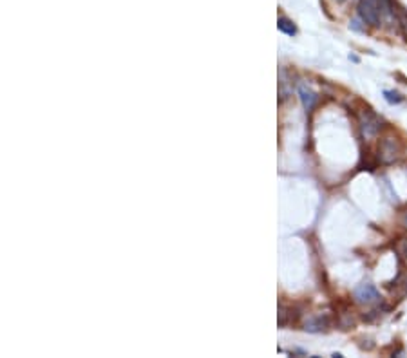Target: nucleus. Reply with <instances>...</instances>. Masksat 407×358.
I'll list each match as a JSON object with an SVG mask.
<instances>
[{
    "instance_id": "obj_8",
    "label": "nucleus",
    "mask_w": 407,
    "mask_h": 358,
    "mask_svg": "<svg viewBox=\"0 0 407 358\" xmlns=\"http://www.w3.org/2000/svg\"><path fill=\"white\" fill-rule=\"evenodd\" d=\"M400 26H402V29H404V33L407 34V15L406 13L400 15Z\"/></svg>"
},
{
    "instance_id": "obj_1",
    "label": "nucleus",
    "mask_w": 407,
    "mask_h": 358,
    "mask_svg": "<svg viewBox=\"0 0 407 358\" xmlns=\"http://www.w3.org/2000/svg\"><path fill=\"white\" fill-rule=\"evenodd\" d=\"M358 16L369 26H378L382 20V6L380 0H360L358 4Z\"/></svg>"
},
{
    "instance_id": "obj_5",
    "label": "nucleus",
    "mask_w": 407,
    "mask_h": 358,
    "mask_svg": "<svg viewBox=\"0 0 407 358\" xmlns=\"http://www.w3.org/2000/svg\"><path fill=\"white\" fill-rule=\"evenodd\" d=\"M299 94H301V99H302V103H304V107H306V111H311V109L315 107V101H317L315 93H313L311 89H308V87L301 85L299 87Z\"/></svg>"
},
{
    "instance_id": "obj_7",
    "label": "nucleus",
    "mask_w": 407,
    "mask_h": 358,
    "mask_svg": "<svg viewBox=\"0 0 407 358\" xmlns=\"http://www.w3.org/2000/svg\"><path fill=\"white\" fill-rule=\"evenodd\" d=\"M386 99H388V101H391V103H398V101H400V96H398V94L396 93H386Z\"/></svg>"
},
{
    "instance_id": "obj_2",
    "label": "nucleus",
    "mask_w": 407,
    "mask_h": 358,
    "mask_svg": "<svg viewBox=\"0 0 407 358\" xmlns=\"http://www.w3.org/2000/svg\"><path fill=\"white\" fill-rule=\"evenodd\" d=\"M355 298H356V302H360V304H374V302H378L380 300V297H378V292L374 290L373 284H360L356 290H355Z\"/></svg>"
},
{
    "instance_id": "obj_3",
    "label": "nucleus",
    "mask_w": 407,
    "mask_h": 358,
    "mask_svg": "<svg viewBox=\"0 0 407 358\" xmlns=\"http://www.w3.org/2000/svg\"><path fill=\"white\" fill-rule=\"evenodd\" d=\"M360 127H362V132L366 138H371L374 134L380 130V119L376 118L374 114L366 113L360 116Z\"/></svg>"
},
{
    "instance_id": "obj_9",
    "label": "nucleus",
    "mask_w": 407,
    "mask_h": 358,
    "mask_svg": "<svg viewBox=\"0 0 407 358\" xmlns=\"http://www.w3.org/2000/svg\"><path fill=\"white\" fill-rule=\"evenodd\" d=\"M404 253H406V257H407V241L404 243Z\"/></svg>"
},
{
    "instance_id": "obj_6",
    "label": "nucleus",
    "mask_w": 407,
    "mask_h": 358,
    "mask_svg": "<svg viewBox=\"0 0 407 358\" xmlns=\"http://www.w3.org/2000/svg\"><path fill=\"white\" fill-rule=\"evenodd\" d=\"M279 29L284 31L286 34H295V31H297L295 26H293L288 18H279Z\"/></svg>"
},
{
    "instance_id": "obj_10",
    "label": "nucleus",
    "mask_w": 407,
    "mask_h": 358,
    "mask_svg": "<svg viewBox=\"0 0 407 358\" xmlns=\"http://www.w3.org/2000/svg\"><path fill=\"white\" fill-rule=\"evenodd\" d=\"M339 2H342V0H339Z\"/></svg>"
},
{
    "instance_id": "obj_4",
    "label": "nucleus",
    "mask_w": 407,
    "mask_h": 358,
    "mask_svg": "<svg viewBox=\"0 0 407 358\" xmlns=\"http://www.w3.org/2000/svg\"><path fill=\"white\" fill-rule=\"evenodd\" d=\"M380 152H382V159H384L386 163L394 161L396 156H398V146H396V141H394L393 138H388L384 143H382Z\"/></svg>"
}]
</instances>
